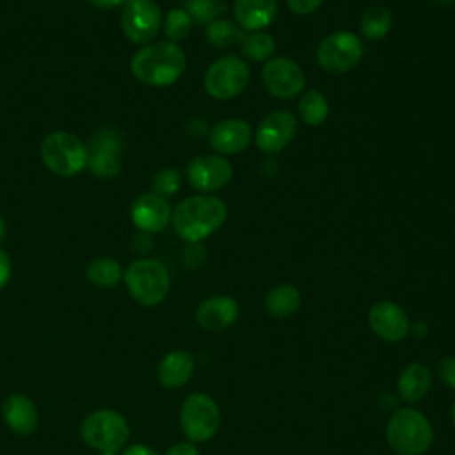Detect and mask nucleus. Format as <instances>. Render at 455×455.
<instances>
[{"label":"nucleus","mask_w":455,"mask_h":455,"mask_svg":"<svg viewBox=\"0 0 455 455\" xmlns=\"http://www.w3.org/2000/svg\"><path fill=\"white\" fill-rule=\"evenodd\" d=\"M432 382V373L430 368L425 363H411L407 364L398 377V395L402 400L409 403H416L421 398L427 396Z\"/></svg>","instance_id":"obj_22"},{"label":"nucleus","mask_w":455,"mask_h":455,"mask_svg":"<svg viewBox=\"0 0 455 455\" xmlns=\"http://www.w3.org/2000/svg\"><path fill=\"white\" fill-rule=\"evenodd\" d=\"M80 435L85 444L98 451H117L130 437V425L117 411L98 409L84 418Z\"/></svg>","instance_id":"obj_6"},{"label":"nucleus","mask_w":455,"mask_h":455,"mask_svg":"<svg viewBox=\"0 0 455 455\" xmlns=\"http://www.w3.org/2000/svg\"><path fill=\"white\" fill-rule=\"evenodd\" d=\"M180 425L190 443H206L220 428V409L210 395L192 393L181 403Z\"/></svg>","instance_id":"obj_7"},{"label":"nucleus","mask_w":455,"mask_h":455,"mask_svg":"<svg viewBox=\"0 0 455 455\" xmlns=\"http://www.w3.org/2000/svg\"><path fill=\"white\" fill-rule=\"evenodd\" d=\"M240 315L238 302L229 295H213L204 299L196 309L197 323L210 332L229 329Z\"/></svg>","instance_id":"obj_17"},{"label":"nucleus","mask_w":455,"mask_h":455,"mask_svg":"<svg viewBox=\"0 0 455 455\" xmlns=\"http://www.w3.org/2000/svg\"><path fill=\"white\" fill-rule=\"evenodd\" d=\"M297 133V119L288 110L268 114L256 130V144L263 153H279Z\"/></svg>","instance_id":"obj_15"},{"label":"nucleus","mask_w":455,"mask_h":455,"mask_svg":"<svg viewBox=\"0 0 455 455\" xmlns=\"http://www.w3.org/2000/svg\"><path fill=\"white\" fill-rule=\"evenodd\" d=\"M196 363L190 352L187 350H171L167 352L156 366V379L167 389L183 387L194 375Z\"/></svg>","instance_id":"obj_20"},{"label":"nucleus","mask_w":455,"mask_h":455,"mask_svg":"<svg viewBox=\"0 0 455 455\" xmlns=\"http://www.w3.org/2000/svg\"><path fill=\"white\" fill-rule=\"evenodd\" d=\"M242 36H243V30L236 23L224 18H217L212 23H208L204 32L206 41L217 48H229L231 44L238 43Z\"/></svg>","instance_id":"obj_28"},{"label":"nucleus","mask_w":455,"mask_h":455,"mask_svg":"<svg viewBox=\"0 0 455 455\" xmlns=\"http://www.w3.org/2000/svg\"><path fill=\"white\" fill-rule=\"evenodd\" d=\"M185 11L192 18V23L208 25L219 18V14L224 11V5L215 0H187Z\"/></svg>","instance_id":"obj_30"},{"label":"nucleus","mask_w":455,"mask_h":455,"mask_svg":"<svg viewBox=\"0 0 455 455\" xmlns=\"http://www.w3.org/2000/svg\"><path fill=\"white\" fill-rule=\"evenodd\" d=\"M437 375L446 387L455 391V355H444L439 361Z\"/></svg>","instance_id":"obj_32"},{"label":"nucleus","mask_w":455,"mask_h":455,"mask_svg":"<svg viewBox=\"0 0 455 455\" xmlns=\"http://www.w3.org/2000/svg\"><path fill=\"white\" fill-rule=\"evenodd\" d=\"M11 272H12L11 259H9L7 252L0 249V290L7 286V283L11 279Z\"/></svg>","instance_id":"obj_34"},{"label":"nucleus","mask_w":455,"mask_h":455,"mask_svg":"<svg viewBox=\"0 0 455 455\" xmlns=\"http://www.w3.org/2000/svg\"><path fill=\"white\" fill-rule=\"evenodd\" d=\"M393 27V16L391 12L382 5H371L368 7L359 23V30L366 39L379 41L384 39Z\"/></svg>","instance_id":"obj_24"},{"label":"nucleus","mask_w":455,"mask_h":455,"mask_svg":"<svg viewBox=\"0 0 455 455\" xmlns=\"http://www.w3.org/2000/svg\"><path fill=\"white\" fill-rule=\"evenodd\" d=\"M299 116L306 124L320 126L329 116V103L325 96L316 89L306 91L299 101Z\"/></svg>","instance_id":"obj_26"},{"label":"nucleus","mask_w":455,"mask_h":455,"mask_svg":"<svg viewBox=\"0 0 455 455\" xmlns=\"http://www.w3.org/2000/svg\"><path fill=\"white\" fill-rule=\"evenodd\" d=\"M233 14L242 30L258 32L274 21L277 0H235Z\"/></svg>","instance_id":"obj_21"},{"label":"nucleus","mask_w":455,"mask_h":455,"mask_svg":"<svg viewBox=\"0 0 455 455\" xmlns=\"http://www.w3.org/2000/svg\"><path fill=\"white\" fill-rule=\"evenodd\" d=\"M180 187H181V174L172 167H165L153 176L151 188H153V194H156L160 197L176 194L180 190Z\"/></svg>","instance_id":"obj_31"},{"label":"nucleus","mask_w":455,"mask_h":455,"mask_svg":"<svg viewBox=\"0 0 455 455\" xmlns=\"http://www.w3.org/2000/svg\"><path fill=\"white\" fill-rule=\"evenodd\" d=\"M228 217L226 203L212 194H197L183 199L171 215L178 236L188 243H199L213 235Z\"/></svg>","instance_id":"obj_1"},{"label":"nucleus","mask_w":455,"mask_h":455,"mask_svg":"<svg viewBox=\"0 0 455 455\" xmlns=\"http://www.w3.org/2000/svg\"><path fill=\"white\" fill-rule=\"evenodd\" d=\"M4 235H5V222H4V219L0 217V240L4 238Z\"/></svg>","instance_id":"obj_39"},{"label":"nucleus","mask_w":455,"mask_h":455,"mask_svg":"<svg viewBox=\"0 0 455 455\" xmlns=\"http://www.w3.org/2000/svg\"><path fill=\"white\" fill-rule=\"evenodd\" d=\"M323 0H286V5L290 7L291 12L299 14V16H306L315 12Z\"/></svg>","instance_id":"obj_33"},{"label":"nucleus","mask_w":455,"mask_h":455,"mask_svg":"<svg viewBox=\"0 0 455 455\" xmlns=\"http://www.w3.org/2000/svg\"><path fill=\"white\" fill-rule=\"evenodd\" d=\"M233 176L231 164L222 155H199L187 165V180L197 192L208 194L224 188Z\"/></svg>","instance_id":"obj_13"},{"label":"nucleus","mask_w":455,"mask_h":455,"mask_svg":"<svg viewBox=\"0 0 455 455\" xmlns=\"http://www.w3.org/2000/svg\"><path fill=\"white\" fill-rule=\"evenodd\" d=\"M192 28V18L185 9H172L165 20H164V32L167 36V41L171 43H180L187 39Z\"/></svg>","instance_id":"obj_29"},{"label":"nucleus","mask_w":455,"mask_h":455,"mask_svg":"<svg viewBox=\"0 0 455 455\" xmlns=\"http://www.w3.org/2000/svg\"><path fill=\"white\" fill-rule=\"evenodd\" d=\"M386 441L398 455H423L434 441L428 418L414 407L396 409L386 425Z\"/></svg>","instance_id":"obj_3"},{"label":"nucleus","mask_w":455,"mask_h":455,"mask_svg":"<svg viewBox=\"0 0 455 455\" xmlns=\"http://www.w3.org/2000/svg\"><path fill=\"white\" fill-rule=\"evenodd\" d=\"M123 455H160L156 450H153L151 446H148V444H140V443H137V444H130L124 451H123Z\"/></svg>","instance_id":"obj_36"},{"label":"nucleus","mask_w":455,"mask_h":455,"mask_svg":"<svg viewBox=\"0 0 455 455\" xmlns=\"http://www.w3.org/2000/svg\"><path fill=\"white\" fill-rule=\"evenodd\" d=\"M451 421H453V425H455V402H453V405H451Z\"/></svg>","instance_id":"obj_40"},{"label":"nucleus","mask_w":455,"mask_h":455,"mask_svg":"<svg viewBox=\"0 0 455 455\" xmlns=\"http://www.w3.org/2000/svg\"><path fill=\"white\" fill-rule=\"evenodd\" d=\"M215 2H220V0H215Z\"/></svg>","instance_id":"obj_42"},{"label":"nucleus","mask_w":455,"mask_h":455,"mask_svg":"<svg viewBox=\"0 0 455 455\" xmlns=\"http://www.w3.org/2000/svg\"><path fill=\"white\" fill-rule=\"evenodd\" d=\"M171 206L165 201V197H160L156 194H142L139 196L130 208L132 222L142 231V233H158L171 222Z\"/></svg>","instance_id":"obj_16"},{"label":"nucleus","mask_w":455,"mask_h":455,"mask_svg":"<svg viewBox=\"0 0 455 455\" xmlns=\"http://www.w3.org/2000/svg\"><path fill=\"white\" fill-rule=\"evenodd\" d=\"M187 130H188L194 137H199V135L204 133L206 126H204V123H203L201 119H190L188 124H187Z\"/></svg>","instance_id":"obj_38"},{"label":"nucleus","mask_w":455,"mask_h":455,"mask_svg":"<svg viewBox=\"0 0 455 455\" xmlns=\"http://www.w3.org/2000/svg\"><path fill=\"white\" fill-rule=\"evenodd\" d=\"M87 281L96 288H112L123 279L121 265L112 258H96L85 270Z\"/></svg>","instance_id":"obj_25"},{"label":"nucleus","mask_w":455,"mask_h":455,"mask_svg":"<svg viewBox=\"0 0 455 455\" xmlns=\"http://www.w3.org/2000/svg\"><path fill=\"white\" fill-rule=\"evenodd\" d=\"M240 50L242 55L251 60H267L275 48V41L267 32H243L240 37Z\"/></svg>","instance_id":"obj_27"},{"label":"nucleus","mask_w":455,"mask_h":455,"mask_svg":"<svg viewBox=\"0 0 455 455\" xmlns=\"http://www.w3.org/2000/svg\"><path fill=\"white\" fill-rule=\"evenodd\" d=\"M124 283L132 299L146 307L164 302L171 288L167 268L153 258L132 261L124 272Z\"/></svg>","instance_id":"obj_4"},{"label":"nucleus","mask_w":455,"mask_h":455,"mask_svg":"<svg viewBox=\"0 0 455 455\" xmlns=\"http://www.w3.org/2000/svg\"><path fill=\"white\" fill-rule=\"evenodd\" d=\"M187 68L183 50L171 41H156L142 46L130 62L132 75L146 85L167 87L181 78Z\"/></svg>","instance_id":"obj_2"},{"label":"nucleus","mask_w":455,"mask_h":455,"mask_svg":"<svg viewBox=\"0 0 455 455\" xmlns=\"http://www.w3.org/2000/svg\"><path fill=\"white\" fill-rule=\"evenodd\" d=\"M41 160L53 174L71 178L87 167V146L75 133L57 130L43 139Z\"/></svg>","instance_id":"obj_5"},{"label":"nucleus","mask_w":455,"mask_h":455,"mask_svg":"<svg viewBox=\"0 0 455 455\" xmlns=\"http://www.w3.org/2000/svg\"><path fill=\"white\" fill-rule=\"evenodd\" d=\"M252 139V130L243 119H222L210 130V146L219 155L242 153Z\"/></svg>","instance_id":"obj_18"},{"label":"nucleus","mask_w":455,"mask_h":455,"mask_svg":"<svg viewBox=\"0 0 455 455\" xmlns=\"http://www.w3.org/2000/svg\"><path fill=\"white\" fill-rule=\"evenodd\" d=\"M368 325L371 332L386 343H398L411 331L407 313L402 306L391 300H379L370 307Z\"/></svg>","instance_id":"obj_14"},{"label":"nucleus","mask_w":455,"mask_h":455,"mask_svg":"<svg viewBox=\"0 0 455 455\" xmlns=\"http://www.w3.org/2000/svg\"><path fill=\"white\" fill-rule=\"evenodd\" d=\"M164 455H199V451H197V446L194 443L187 441V443L172 444Z\"/></svg>","instance_id":"obj_35"},{"label":"nucleus","mask_w":455,"mask_h":455,"mask_svg":"<svg viewBox=\"0 0 455 455\" xmlns=\"http://www.w3.org/2000/svg\"><path fill=\"white\" fill-rule=\"evenodd\" d=\"M300 302H302L300 291L293 284L283 283V284H275L267 291L263 299V307L268 316L283 320L297 313V309L300 307Z\"/></svg>","instance_id":"obj_23"},{"label":"nucleus","mask_w":455,"mask_h":455,"mask_svg":"<svg viewBox=\"0 0 455 455\" xmlns=\"http://www.w3.org/2000/svg\"><path fill=\"white\" fill-rule=\"evenodd\" d=\"M123 135L114 126L96 130L87 144V167L101 180L116 178L123 169Z\"/></svg>","instance_id":"obj_10"},{"label":"nucleus","mask_w":455,"mask_h":455,"mask_svg":"<svg viewBox=\"0 0 455 455\" xmlns=\"http://www.w3.org/2000/svg\"><path fill=\"white\" fill-rule=\"evenodd\" d=\"M162 27V12L155 0H128L123 5L121 28L123 34L137 44L155 39Z\"/></svg>","instance_id":"obj_11"},{"label":"nucleus","mask_w":455,"mask_h":455,"mask_svg":"<svg viewBox=\"0 0 455 455\" xmlns=\"http://www.w3.org/2000/svg\"><path fill=\"white\" fill-rule=\"evenodd\" d=\"M251 71L245 60L236 55H224L210 64L203 84L215 100H231L242 94L249 84Z\"/></svg>","instance_id":"obj_8"},{"label":"nucleus","mask_w":455,"mask_h":455,"mask_svg":"<svg viewBox=\"0 0 455 455\" xmlns=\"http://www.w3.org/2000/svg\"><path fill=\"white\" fill-rule=\"evenodd\" d=\"M98 455H117L116 451H100Z\"/></svg>","instance_id":"obj_41"},{"label":"nucleus","mask_w":455,"mask_h":455,"mask_svg":"<svg viewBox=\"0 0 455 455\" xmlns=\"http://www.w3.org/2000/svg\"><path fill=\"white\" fill-rule=\"evenodd\" d=\"M96 9H114L119 5H124L128 0H87Z\"/></svg>","instance_id":"obj_37"},{"label":"nucleus","mask_w":455,"mask_h":455,"mask_svg":"<svg viewBox=\"0 0 455 455\" xmlns=\"http://www.w3.org/2000/svg\"><path fill=\"white\" fill-rule=\"evenodd\" d=\"M2 418L11 432L28 435L37 428V409L34 402L21 393L9 395L2 403Z\"/></svg>","instance_id":"obj_19"},{"label":"nucleus","mask_w":455,"mask_h":455,"mask_svg":"<svg viewBox=\"0 0 455 455\" xmlns=\"http://www.w3.org/2000/svg\"><path fill=\"white\" fill-rule=\"evenodd\" d=\"M261 82L270 96L291 100L304 91L306 76L295 60L288 57H274L263 66Z\"/></svg>","instance_id":"obj_12"},{"label":"nucleus","mask_w":455,"mask_h":455,"mask_svg":"<svg viewBox=\"0 0 455 455\" xmlns=\"http://www.w3.org/2000/svg\"><path fill=\"white\" fill-rule=\"evenodd\" d=\"M363 50L359 36L348 30H338L320 41L316 48V62L327 73H347L359 64Z\"/></svg>","instance_id":"obj_9"}]
</instances>
